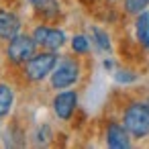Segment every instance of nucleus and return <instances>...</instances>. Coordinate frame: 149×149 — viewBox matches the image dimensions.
I'll list each match as a JSON object with an SVG mask.
<instances>
[{"label": "nucleus", "mask_w": 149, "mask_h": 149, "mask_svg": "<svg viewBox=\"0 0 149 149\" xmlns=\"http://www.w3.org/2000/svg\"><path fill=\"white\" fill-rule=\"evenodd\" d=\"M125 129L133 137H145L149 133V106L135 102L125 110Z\"/></svg>", "instance_id": "obj_1"}, {"label": "nucleus", "mask_w": 149, "mask_h": 149, "mask_svg": "<svg viewBox=\"0 0 149 149\" xmlns=\"http://www.w3.org/2000/svg\"><path fill=\"white\" fill-rule=\"evenodd\" d=\"M55 63H57V55H55L53 51H47V53H41V55H33V57L27 61V68H25L27 78L39 82V80H43L49 72L55 70Z\"/></svg>", "instance_id": "obj_2"}, {"label": "nucleus", "mask_w": 149, "mask_h": 149, "mask_svg": "<svg viewBox=\"0 0 149 149\" xmlns=\"http://www.w3.org/2000/svg\"><path fill=\"white\" fill-rule=\"evenodd\" d=\"M35 45L37 41L27 37V35H17L10 39L8 43V49H6V55L10 61L15 63H21V61H29L33 55H35Z\"/></svg>", "instance_id": "obj_3"}, {"label": "nucleus", "mask_w": 149, "mask_h": 149, "mask_svg": "<svg viewBox=\"0 0 149 149\" xmlns=\"http://www.w3.org/2000/svg\"><path fill=\"white\" fill-rule=\"evenodd\" d=\"M80 76V65L74 61V59H63L55 70H53V76H51V86L61 90V88H68L72 86Z\"/></svg>", "instance_id": "obj_4"}, {"label": "nucleus", "mask_w": 149, "mask_h": 149, "mask_svg": "<svg viewBox=\"0 0 149 149\" xmlns=\"http://www.w3.org/2000/svg\"><path fill=\"white\" fill-rule=\"evenodd\" d=\"M33 39L37 41V45H41L49 51H55L65 43V35L59 29H49V27H37L33 33Z\"/></svg>", "instance_id": "obj_5"}, {"label": "nucleus", "mask_w": 149, "mask_h": 149, "mask_svg": "<svg viewBox=\"0 0 149 149\" xmlns=\"http://www.w3.org/2000/svg\"><path fill=\"white\" fill-rule=\"evenodd\" d=\"M76 104H78V94L76 92H59L53 100V110L59 118L68 120L72 116V112L76 110Z\"/></svg>", "instance_id": "obj_6"}, {"label": "nucleus", "mask_w": 149, "mask_h": 149, "mask_svg": "<svg viewBox=\"0 0 149 149\" xmlns=\"http://www.w3.org/2000/svg\"><path fill=\"white\" fill-rule=\"evenodd\" d=\"M21 23L19 17L6 10H0V39H13L19 35Z\"/></svg>", "instance_id": "obj_7"}, {"label": "nucleus", "mask_w": 149, "mask_h": 149, "mask_svg": "<svg viewBox=\"0 0 149 149\" xmlns=\"http://www.w3.org/2000/svg\"><path fill=\"white\" fill-rule=\"evenodd\" d=\"M106 143L112 149H125V147H129L131 145L129 131L123 129V127H118V125H110L108 131H106Z\"/></svg>", "instance_id": "obj_8"}, {"label": "nucleus", "mask_w": 149, "mask_h": 149, "mask_svg": "<svg viewBox=\"0 0 149 149\" xmlns=\"http://www.w3.org/2000/svg\"><path fill=\"white\" fill-rule=\"evenodd\" d=\"M31 4L35 6V10L39 15H43L47 19H51V17H55L59 13V6H57L55 0H31Z\"/></svg>", "instance_id": "obj_9"}, {"label": "nucleus", "mask_w": 149, "mask_h": 149, "mask_svg": "<svg viewBox=\"0 0 149 149\" xmlns=\"http://www.w3.org/2000/svg\"><path fill=\"white\" fill-rule=\"evenodd\" d=\"M137 39L141 45L149 47V15L141 13L137 19Z\"/></svg>", "instance_id": "obj_10"}, {"label": "nucleus", "mask_w": 149, "mask_h": 149, "mask_svg": "<svg viewBox=\"0 0 149 149\" xmlns=\"http://www.w3.org/2000/svg\"><path fill=\"white\" fill-rule=\"evenodd\" d=\"M13 90L6 86V84H0V116L8 114L10 106H13Z\"/></svg>", "instance_id": "obj_11"}, {"label": "nucleus", "mask_w": 149, "mask_h": 149, "mask_svg": "<svg viewBox=\"0 0 149 149\" xmlns=\"http://www.w3.org/2000/svg\"><path fill=\"white\" fill-rule=\"evenodd\" d=\"M147 4H149V0H125L127 13H133V15H141Z\"/></svg>", "instance_id": "obj_12"}, {"label": "nucleus", "mask_w": 149, "mask_h": 149, "mask_svg": "<svg viewBox=\"0 0 149 149\" xmlns=\"http://www.w3.org/2000/svg\"><path fill=\"white\" fill-rule=\"evenodd\" d=\"M92 35H94V41H96V45L102 49V51H108L110 49V41H108V35L104 33V31H100V29H92Z\"/></svg>", "instance_id": "obj_13"}, {"label": "nucleus", "mask_w": 149, "mask_h": 149, "mask_svg": "<svg viewBox=\"0 0 149 149\" xmlns=\"http://www.w3.org/2000/svg\"><path fill=\"white\" fill-rule=\"evenodd\" d=\"M72 47H74L76 53H86V51H88V39H86L84 35H76V37L72 39Z\"/></svg>", "instance_id": "obj_14"}, {"label": "nucleus", "mask_w": 149, "mask_h": 149, "mask_svg": "<svg viewBox=\"0 0 149 149\" xmlns=\"http://www.w3.org/2000/svg\"><path fill=\"white\" fill-rule=\"evenodd\" d=\"M135 76L133 74H127V72H116V82H133Z\"/></svg>", "instance_id": "obj_15"}]
</instances>
